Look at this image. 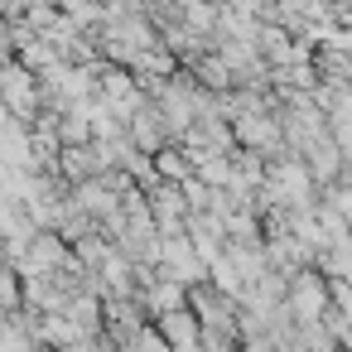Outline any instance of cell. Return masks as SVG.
I'll use <instances>...</instances> for the list:
<instances>
[{"mask_svg": "<svg viewBox=\"0 0 352 352\" xmlns=\"http://www.w3.org/2000/svg\"><path fill=\"white\" fill-rule=\"evenodd\" d=\"M164 338H169L174 352H193L198 347V318L184 314V309H169L164 314Z\"/></svg>", "mask_w": 352, "mask_h": 352, "instance_id": "7a4b0ae2", "label": "cell"}, {"mask_svg": "<svg viewBox=\"0 0 352 352\" xmlns=\"http://www.w3.org/2000/svg\"><path fill=\"white\" fill-rule=\"evenodd\" d=\"M294 309H299V318H314V314L323 309V289H318V280H299V289H294Z\"/></svg>", "mask_w": 352, "mask_h": 352, "instance_id": "3957f363", "label": "cell"}, {"mask_svg": "<svg viewBox=\"0 0 352 352\" xmlns=\"http://www.w3.org/2000/svg\"><path fill=\"white\" fill-rule=\"evenodd\" d=\"M0 102L10 111H34V82H30V68H0Z\"/></svg>", "mask_w": 352, "mask_h": 352, "instance_id": "6da1fadb", "label": "cell"}, {"mask_svg": "<svg viewBox=\"0 0 352 352\" xmlns=\"http://www.w3.org/2000/svg\"><path fill=\"white\" fill-rule=\"evenodd\" d=\"M164 256H169V265H174V270H179L184 280H198V275H203V265L193 261V251H188V241H174V246H169Z\"/></svg>", "mask_w": 352, "mask_h": 352, "instance_id": "277c9868", "label": "cell"}]
</instances>
